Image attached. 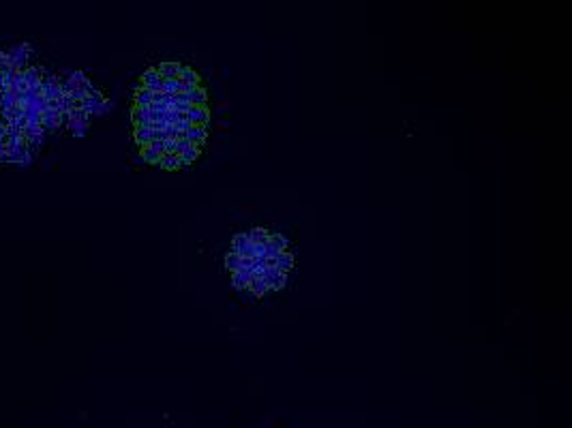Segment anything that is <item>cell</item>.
<instances>
[{"instance_id": "cell-1", "label": "cell", "mask_w": 572, "mask_h": 428, "mask_svg": "<svg viewBox=\"0 0 572 428\" xmlns=\"http://www.w3.org/2000/svg\"><path fill=\"white\" fill-rule=\"evenodd\" d=\"M142 88H146L150 92H163V77L159 75L157 69H150L142 75Z\"/></svg>"}, {"instance_id": "cell-2", "label": "cell", "mask_w": 572, "mask_h": 428, "mask_svg": "<svg viewBox=\"0 0 572 428\" xmlns=\"http://www.w3.org/2000/svg\"><path fill=\"white\" fill-rule=\"evenodd\" d=\"M232 253H236L238 257H251L253 259V242L251 240H249V236L247 234H238L236 238H234V250Z\"/></svg>"}, {"instance_id": "cell-3", "label": "cell", "mask_w": 572, "mask_h": 428, "mask_svg": "<svg viewBox=\"0 0 572 428\" xmlns=\"http://www.w3.org/2000/svg\"><path fill=\"white\" fill-rule=\"evenodd\" d=\"M186 120H189L191 124H195V127H206L208 120H210V113H208L206 107H195V105H191L189 111H186Z\"/></svg>"}, {"instance_id": "cell-4", "label": "cell", "mask_w": 572, "mask_h": 428, "mask_svg": "<svg viewBox=\"0 0 572 428\" xmlns=\"http://www.w3.org/2000/svg\"><path fill=\"white\" fill-rule=\"evenodd\" d=\"M184 137L189 139L191 146L200 148V146L206 141V137H208V131H206V127H195V124H191V129L184 133Z\"/></svg>"}, {"instance_id": "cell-5", "label": "cell", "mask_w": 572, "mask_h": 428, "mask_svg": "<svg viewBox=\"0 0 572 428\" xmlns=\"http://www.w3.org/2000/svg\"><path fill=\"white\" fill-rule=\"evenodd\" d=\"M180 69L182 65H178V62H163L157 71L163 79H180Z\"/></svg>"}, {"instance_id": "cell-6", "label": "cell", "mask_w": 572, "mask_h": 428, "mask_svg": "<svg viewBox=\"0 0 572 428\" xmlns=\"http://www.w3.org/2000/svg\"><path fill=\"white\" fill-rule=\"evenodd\" d=\"M251 280H253L251 270H238V272H234V276H232V285H234V289L240 291V289H247Z\"/></svg>"}, {"instance_id": "cell-7", "label": "cell", "mask_w": 572, "mask_h": 428, "mask_svg": "<svg viewBox=\"0 0 572 428\" xmlns=\"http://www.w3.org/2000/svg\"><path fill=\"white\" fill-rule=\"evenodd\" d=\"M135 141H138L142 148H148V146L152 144V131H150V129L135 127Z\"/></svg>"}, {"instance_id": "cell-8", "label": "cell", "mask_w": 572, "mask_h": 428, "mask_svg": "<svg viewBox=\"0 0 572 428\" xmlns=\"http://www.w3.org/2000/svg\"><path fill=\"white\" fill-rule=\"evenodd\" d=\"M189 103L191 105H195V107H204V103H206V90L204 88H200V86H195L189 95Z\"/></svg>"}, {"instance_id": "cell-9", "label": "cell", "mask_w": 572, "mask_h": 428, "mask_svg": "<svg viewBox=\"0 0 572 428\" xmlns=\"http://www.w3.org/2000/svg\"><path fill=\"white\" fill-rule=\"evenodd\" d=\"M247 236H249V240H251L253 244H268V238H270V234L266 232V229H262V227L251 229Z\"/></svg>"}, {"instance_id": "cell-10", "label": "cell", "mask_w": 572, "mask_h": 428, "mask_svg": "<svg viewBox=\"0 0 572 428\" xmlns=\"http://www.w3.org/2000/svg\"><path fill=\"white\" fill-rule=\"evenodd\" d=\"M197 156H200V148H195V146H191V148H186L182 154H178L180 159V167H186L197 161Z\"/></svg>"}, {"instance_id": "cell-11", "label": "cell", "mask_w": 572, "mask_h": 428, "mask_svg": "<svg viewBox=\"0 0 572 428\" xmlns=\"http://www.w3.org/2000/svg\"><path fill=\"white\" fill-rule=\"evenodd\" d=\"M292 266H294V257L289 255V253H281V255L277 257V270H279V272L287 274Z\"/></svg>"}, {"instance_id": "cell-12", "label": "cell", "mask_w": 572, "mask_h": 428, "mask_svg": "<svg viewBox=\"0 0 572 428\" xmlns=\"http://www.w3.org/2000/svg\"><path fill=\"white\" fill-rule=\"evenodd\" d=\"M135 103H138L135 107H148L152 103V92L146 90V88H140L138 92H135Z\"/></svg>"}, {"instance_id": "cell-13", "label": "cell", "mask_w": 572, "mask_h": 428, "mask_svg": "<svg viewBox=\"0 0 572 428\" xmlns=\"http://www.w3.org/2000/svg\"><path fill=\"white\" fill-rule=\"evenodd\" d=\"M161 152H157L154 148H142V159H144V163H150V165H159L161 163Z\"/></svg>"}, {"instance_id": "cell-14", "label": "cell", "mask_w": 572, "mask_h": 428, "mask_svg": "<svg viewBox=\"0 0 572 428\" xmlns=\"http://www.w3.org/2000/svg\"><path fill=\"white\" fill-rule=\"evenodd\" d=\"M159 165L163 167V169H178V167H180V159H178V154H163Z\"/></svg>"}, {"instance_id": "cell-15", "label": "cell", "mask_w": 572, "mask_h": 428, "mask_svg": "<svg viewBox=\"0 0 572 428\" xmlns=\"http://www.w3.org/2000/svg\"><path fill=\"white\" fill-rule=\"evenodd\" d=\"M268 244L270 246H275V248H279L281 253H285V248H287V238L285 236H281V234H270V238H268Z\"/></svg>"}, {"instance_id": "cell-16", "label": "cell", "mask_w": 572, "mask_h": 428, "mask_svg": "<svg viewBox=\"0 0 572 428\" xmlns=\"http://www.w3.org/2000/svg\"><path fill=\"white\" fill-rule=\"evenodd\" d=\"M249 289L253 291V296H264L266 291H270V289H268V283H266L264 278H253L251 283H249Z\"/></svg>"}, {"instance_id": "cell-17", "label": "cell", "mask_w": 572, "mask_h": 428, "mask_svg": "<svg viewBox=\"0 0 572 428\" xmlns=\"http://www.w3.org/2000/svg\"><path fill=\"white\" fill-rule=\"evenodd\" d=\"M264 280L268 283V289H283V287H285V280H287V274L279 272V274L270 276V278H264Z\"/></svg>"}, {"instance_id": "cell-18", "label": "cell", "mask_w": 572, "mask_h": 428, "mask_svg": "<svg viewBox=\"0 0 572 428\" xmlns=\"http://www.w3.org/2000/svg\"><path fill=\"white\" fill-rule=\"evenodd\" d=\"M180 79L184 83H189V86H197V81H200V77H197V73L189 67H182L180 69Z\"/></svg>"}, {"instance_id": "cell-19", "label": "cell", "mask_w": 572, "mask_h": 428, "mask_svg": "<svg viewBox=\"0 0 572 428\" xmlns=\"http://www.w3.org/2000/svg\"><path fill=\"white\" fill-rule=\"evenodd\" d=\"M225 266H227V270H232V272H238V268H240V257H238L236 253H230L225 257Z\"/></svg>"}, {"instance_id": "cell-20", "label": "cell", "mask_w": 572, "mask_h": 428, "mask_svg": "<svg viewBox=\"0 0 572 428\" xmlns=\"http://www.w3.org/2000/svg\"><path fill=\"white\" fill-rule=\"evenodd\" d=\"M163 92L165 95H176L178 92V79H163Z\"/></svg>"}, {"instance_id": "cell-21", "label": "cell", "mask_w": 572, "mask_h": 428, "mask_svg": "<svg viewBox=\"0 0 572 428\" xmlns=\"http://www.w3.org/2000/svg\"><path fill=\"white\" fill-rule=\"evenodd\" d=\"M174 127H176V129H178V133H182V135H184L186 131H189V129H191V122H189V120H180V122H176V124H174Z\"/></svg>"}]
</instances>
